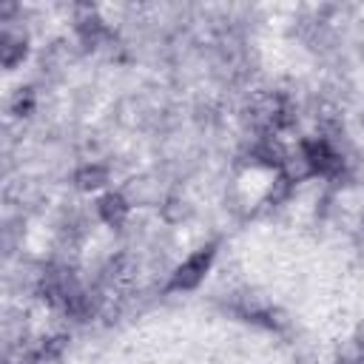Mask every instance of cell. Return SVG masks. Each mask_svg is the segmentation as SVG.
I'll return each instance as SVG.
<instances>
[{
    "mask_svg": "<svg viewBox=\"0 0 364 364\" xmlns=\"http://www.w3.org/2000/svg\"><path fill=\"white\" fill-rule=\"evenodd\" d=\"M210 259H213V247H202L191 259H185L179 264V270L173 273V279H171V290H191V287H196L202 282Z\"/></svg>",
    "mask_w": 364,
    "mask_h": 364,
    "instance_id": "obj_1",
    "label": "cell"
},
{
    "mask_svg": "<svg viewBox=\"0 0 364 364\" xmlns=\"http://www.w3.org/2000/svg\"><path fill=\"white\" fill-rule=\"evenodd\" d=\"M301 154H304L310 171H316V173H336V171L341 168L338 154H333V148H330L324 139L304 142V145H301Z\"/></svg>",
    "mask_w": 364,
    "mask_h": 364,
    "instance_id": "obj_2",
    "label": "cell"
},
{
    "mask_svg": "<svg viewBox=\"0 0 364 364\" xmlns=\"http://www.w3.org/2000/svg\"><path fill=\"white\" fill-rule=\"evenodd\" d=\"M100 216L108 225H122L125 216H128V202L119 193H108V196L100 199Z\"/></svg>",
    "mask_w": 364,
    "mask_h": 364,
    "instance_id": "obj_3",
    "label": "cell"
},
{
    "mask_svg": "<svg viewBox=\"0 0 364 364\" xmlns=\"http://www.w3.org/2000/svg\"><path fill=\"white\" fill-rule=\"evenodd\" d=\"M0 51H3V65L11 68L17 60H23V54H26V43H23V37L3 34V46H0Z\"/></svg>",
    "mask_w": 364,
    "mask_h": 364,
    "instance_id": "obj_4",
    "label": "cell"
},
{
    "mask_svg": "<svg viewBox=\"0 0 364 364\" xmlns=\"http://www.w3.org/2000/svg\"><path fill=\"white\" fill-rule=\"evenodd\" d=\"M102 20H97V17H85V20H80V37H82V43L85 46H97V40L102 37Z\"/></svg>",
    "mask_w": 364,
    "mask_h": 364,
    "instance_id": "obj_5",
    "label": "cell"
},
{
    "mask_svg": "<svg viewBox=\"0 0 364 364\" xmlns=\"http://www.w3.org/2000/svg\"><path fill=\"white\" fill-rule=\"evenodd\" d=\"M102 182H105V168H100V165H88V168H82L77 173V185L80 188H97Z\"/></svg>",
    "mask_w": 364,
    "mask_h": 364,
    "instance_id": "obj_6",
    "label": "cell"
},
{
    "mask_svg": "<svg viewBox=\"0 0 364 364\" xmlns=\"http://www.w3.org/2000/svg\"><path fill=\"white\" fill-rule=\"evenodd\" d=\"M338 364H364V353H361V355H350V358H341Z\"/></svg>",
    "mask_w": 364,
    "mask_h": 364,
    "instance_id": "obj_7",
    "label": "cell"
},
{
    "mask_svg": "<svg viewBox=\"0 0 364 364\" xmlns=\"http://www.w3.org/2000/svg\"><path fill=\"white\" fill-rule=\"evenodd\" d=\"M355 341H358V347H361V350H364V324H361V327H358V333H355Z\"/></svg>",
    "mask_w": 364,
    "mask_h": 364,
    "instance_id": "obj_8",
    "label": "cell"
}]
</instances>
